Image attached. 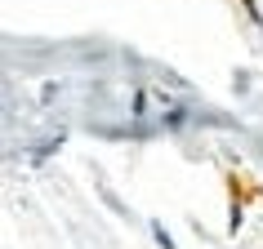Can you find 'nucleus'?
Here are the masks:
<instances>
[{
	"label": "nucleus",
	"mask_w": 263,
	"mask_h": 249,
	"mask_svg": "<svg viewBox=\"0 0 263 249\" xmlns=\"http://www.w3.org/2000/svg\"><path fill=\"white\" fill-rule=\"evenodd\" d=\"M152 236H156V245H161V249H174V236H170L161 222H152Z\"/></svg>",
	"instance_id": "1"
}]
</instances>
